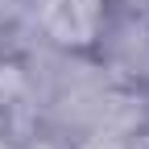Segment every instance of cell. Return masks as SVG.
I'll use <instances>...</instances> for the list:
<instances>
[{
  "instance_id": "6da1fadb",
  "label": "cell",
  "mask_w": 149,
  "mask_h": 149,
  "mask_svg": "<svg viewBox=\"0 0 149 149\" xmlns=\"http://www.w3.org/2000/svg\"><path fill=\"white\" fill-rule=\"evenodd\" d=\"M42 21L58 42H87L95 33V0H42Z\"/></svg>"
},
{
  "instance_id": "7a4b0ae2",
  "label": "cell",
  "mask_w": 149,
  "mask_h": 149,
  "mask_svg": "<svg viewBox=\"0 0 149 149\" xmlns=\"http://www.w3.org/2000/svg\"><path fill=\"white\" fill-rule=\"evenodd\" d=\"M83 149H120V145L112 141V137H95V141H87Z\"/></svg>"
},
{
  "instance_id": "3957f363",
  "label": "cell",
  "mask_w": 149,
  "mask_h": 149,
  "mask_svg": "<svg viewBox=\"0 0 149 149\" xmlns=\"http://www.w3.org/2000/svg\"><path fill=\"white\" fill-rule=\"evenodd\" d=\"M0 149H8V145H0Z\"/></svg>"
}]
</instances>
